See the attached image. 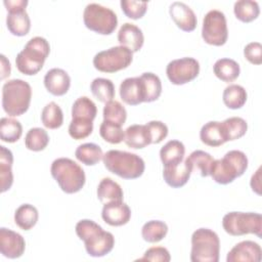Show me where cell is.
Listing matches in <instances>:
<instances>
[{
    "instance_id": "6da1fadb",
    "label": "cell",
    "mask_w": 262,
    "mask_h": 262,
    "mask_svg": "<svg viewBox=\"0 0 262 262\" xmlns=\"http://www.w3.org/2000/svg\"><path fill=\"white\" fill-rule=\"evenodd\" d=\"M102 162L110 172L123 179H136L143 174L145 169L141 157L125 150H107L102 157Z\"/></svg>"
},
{
    "instance_id": "7a4b0ae2",
    "label": "cell",
    "mask_w": 262,
    "mask_h": 262,
    "mask_svg": "<svg viewBox=\"0 0 262 262\" xmlns=\"http://www.w3.org/2000/svg\"><path fill=\"white\" fill-rule=\"evenodd\" d=\"M50 45L48 41L40 36L30 39L24 49L17 53L15 64L17 70L27 76H33L39 73L48 57Z\"/></svg>"
},
{
    "instance_id": "3957f363",
    "label": "cell",
    "mask_w": 262,
    "mask_h": 262,
    "mask_svg": "<svg viewBox=\"0 0 262 262\" xmlns=\"http://www.w3.org/2000/svg\"><path fill=\"white\" fill-rule=\"evenodd\" d=\"M50 172L60 189L69 194L80 191L85 182L86 176L82 167L69 158H58L51 164Z\"/></svg>"
},
{
    "instance_id": "277c9868",
    "label": "cell",
    "mask_w": 262,
    "mask_h": 262,
    "mask_svg": "<svg viewBox=\"0 0 262 262\" xmlns=\"http://www.w3.org/2000/svg\"><path fill=\"white\" fill-rule=\"evenodd\" d=\"M248 164L249 161L245 152L232 149L227 151L222 159L213 161L210 176L219 184H229L246 172Z\"/></svg>"
},
{
    "instance_id": "5b68a950",
    "label": "cell",
    "mask_w": 262,
    "mask_h": 262,
    "mask_svg": "<svg viewBox=\"0 0 262 262\" xmlns=\"http://www.w3.org/2000/svg\"><path fill=\"white\" fill-rule=\"evenodd\" d=\"M32 88L21 79H12L4 83L2 87V107L11 117L24 115L30 106Z\"/></svg>"
},
{
    "instance_id": "8992f818",
    "label": "cell",
    "mask_w": 262,
    "mask_h": 262,
    "mask_svg": "<svg viewBox=\"0 0 262 262\" xmlns=\"http://www.w3.org/2000/svg\"><path fill=\"white\" fill-rule=\"evenodd\" d=\"M220 241L218 234L209 228H199L191 235V262H218Z\"/></svg>"
},
{
    "instance_id": "52a82bcc",
    "label": "cell",
    "mask_w": 262,
    "mask_h": 262,
    "mask_svg": "<svg viewBox=\"0 0 262 262\" xmlns=\"http://www.w3.org/2000/svg\"><path fill=\"white\" fill-rule=\"evenodd\" d=\"M225 232L232 236L255 234L262 237V216L253 212H229L222 218Z\"/></svg>"
},
{
    "instance_id": "ba28073f",
    "label": "cell",
    "mask_w": 262,
    "mask_h": 262,
    "mask_svg": "<svg viewBox=\"0 0 262 262\" xmlns=\"http://www.w3.org/2000/svg\"><path fill=\"white\" fill-rule=\"evenodd\" d=\"M84 25L100 35H111L118 26V17L111 8L97 3H89L83 12Z\"/></svg>"
},
{
    "instance_id": "9c48e42d",
    "label": "cell",
    "mask_w": 262,
    "mask_h": 262,
    "mask_svg": "<svg viewBox=\"0 0 262 262\" xmlns=\"http://www.w3.org/2000/svg\"><path fill=\"white\" fill-rule=\"evenodd\" d=\"M132 60L133 52L119 45L96 53L93 57V66L102 73H116L128 68Z\"/></svg>"
},
{
    "instance_id": "30bf717a",
    "label": "cell",
    "mask_w": 262,
    "mask_h": 262,
    "mask_svg": "<svg viewBox=\"0 0 262 262\" xmlns=\"http://www.w3.org/2000/svg\"><path fill=\"white\" fill-rule=\"evenodd\" d=\"M203 40L213 46H222L228 38L227 23L224 13L217 9L208 11L203 19Z\"/></svg>"
},
{
    "instance_id": "8fae6325",
    "label": "cell",
    "mask_w": 262,
    "mask_h": 262,
    "mask_svg": "<svg viewBox=\"0 0 262 262\" xmlns=\"http://www.w3.org/2000/svg\"><path fill=\"white\" fill-rule=\"evenodd\" d=\"M200 63L195 58L182 57L171 60L166 68L169 81L174 85H184L198 77Z\"/></svg>"
},
{
    "instance_id": "7c38bea8",
    "label": "cell",
    "mask_w": 262,
    "mask_h": 262,
    "mask_svg": "<svg viewBox=\"0 0 262 262\" xmlns=\"http://www.w3.org/2000/svg\"><path fill=\"white\" fill-rule=\"evenodd\" d=\"M26 249L25 238L17 232L5 227L0 228V252L9 259L19 258Z\"/></svg>"
},
{
    "instance_id": "4fadbf2b",
    "label": "cell",
    "mask_w": 262,
    "mask_h": 262,
    "mask_svg": "<svg viewBox=\"0 0 262 262\" xmlns=\"http://www.w3.org/2000/svg\"><path fill=\"white\" fill-rule=\"evenodd\" d=\"M262 258V250L259 244L253 241H243L237 243L228 252L227 262H260Z\"/></svg>"
},
{
    "instance_id": "5bb4252c",
    "label": "cell",
    "mask_w": 262,
    "mask_h": 262,
    "mask_svg": "<svg viewBox=\"0 0 262 262\" xmlns=\"http://www.w3.org/2000/svg\"><path fill=\"white\" fill-rule=\"evenodd\" d=\"M169 13L175 25L184 32H192L198 19L193 10L183 2L175 1L169 7Z\"/></svg>"
},
{
    "instance_id": "9a60e30c",
    "label": "cell",
    "mask_w": 262,
    "mask_h": 262,
    "mask_svg": "<svg viewBox=\"0 0 262 262\" xmlns=\"http://www.w3.org/2000/svg\"><path fill=\"white\" fill-rule=\"evenodd\" d=\"M121 99L129 105H137L144 102L145 92L140 77L126 78L120 84Z\"/></svg>"
},
{
    "instance_id": "2e32d148",
    "label": "cell",
    "mask_w": 262,
    "mask_h": 262,
    "mask_svg": "<svg viewBox=\"0 0 262 262\" xmlns=\"http://www.w3.org/2000/svg\"><path fill=\"white\" fill-rule=\"evenodd\" d=\"M84 245L89 256L103 257L113 250L115 246V237L110 231L101 229L85 241Z\"/></svg>"
},
{
    "instance_id": "e0dca14e",
    "label": "cell",
    "mask_w": 262,
    "mask_h": 262,
    "mask_svg": "<svg viewBox=\"0 0 262 262\" xmlns=\"http://www.w3.org/2000/svg\"><path fill=\"white\" fill-rule=\"evenodd\" d=\"M101 217L105 223L111 226H122L129 222L131 210L123 202H113L104 204L101 211Z\"/></svg>"
},
{
    "instance_id": "ac0fdd59",
    "label": "cell",
    "mask_w": 262,
    "mask_h": 262,
    "mask_svg": "<svg viewBox=\"0 0 262 262\" xmlns=\"http://www.w3.org/2000/svg\"><path fill=\"white\" fill-rule=\"evenodd\" d=\"M191 173L192 167L186 158L184 161L177 165L164 167L163 177L169 186L173 188H179L187 183Z\"/></svg>"
},
{
    "instance_id": "d6986e66",
    "label": "cell",
    "mask_w": 262,
    "mask_h": 262,
    "mask_svg": "<svg viewBox=\"0 0 262 262\" xmlns=\"http://www.w3.org/2000/svg\"><path fill=\"white\" fill-rule=\"evenodd\" d=\"M44 86L52 95L61 96L69 91L71 78L64 70L53 68L45 74Z\"/></svg>"
},
{
    "instance_id": "ffe728a7",
    "label": "cell",
    "mask_w": 262,
    "mask_h": 262,
    "mask_svg": "<svg viewBox=\"0 0 262 262\" xmlns=\"http://www.w3.org/2000/svg\"><path fill=\"white\" fill-rule=\"evenodd\" d=\"M118 41L121 46L127 47L132 52H137L143 46L144 36L136 25L125 23L118 32Z\"/></svg>"
},
{
    "instance_id": "44dd1931",
    "label": "cell",
    "mask_w": 262,
    "mask_h": 262,
    "mask_svg": "<svg viewBox=\"0 0 262 262\" xmlns=\"http://www.w3.org/2000/svg\"><path fill=\"white\" fill-rule=\"evenodd\" d=\"M200 138L203 143L213 147L220 146L227 142L222 123L217 121L206 123L200 131Z\"/></svg>"
},
{
    "instance_id": "7402d4cb",
    "label": "cell",
    "mask_w": 262,
    "mask_h": 262,
    "mask_svg": "<svg viewBox=\"0 0 262 262\" xmlns=\"http://www.w3.org/2000/svg\"><path fill=\"white\" fill-rule=\"evenodd\" d=\"M97 198L102 204L123 202L124 192L119 183L110 177L102 178L97 186Z\"/></svg>"
},
{
    "instance_id": "603a6c76",
    "label": "cell",
    "mask_w": 262,
    "mask_h": 262,
    "mask_svg": "<svg viewBox=\"0 0 262 262\" xmlns=\"http://www.w3.org/2000/svg\"><path fill=\"white\" fill-rule=\"evenodd\" d=\"M13 155L10 149L3 145H0V187L1 192H5L10 189L13 183L12 174Z\"/></svg>"
},
{
    "instance_id": "cb8c5ba5",
    "label": "cell",
    "mask_w": 262,
    "mask_h": 262,
    "mask_svg": "<svg viewBox=\"0 0 262 262\" xmlns=\"http://www.w3.org/2000/svg\"><path fill=\"white\" fill-rule=\"evenodd\" d=\"M185 147L179 140H170L160 149V159L164 167L174 166L184 159Z\"/></svg>"
},
{
    "instance_id": "d4e9b609",
    "label": "cell",
    "mask_w": 262,
    "mask_h": 262,
    "mask_svg": "<svg viewBox=\"0 0 262 262\" xmlns=\"http://www.w3.org/2000/svg\"><path fill=\"white\" fill-rule=\"evenodd\" d=\"M125 143L134 149H140L150 144V138L145 125L134 124L125 130Z\"/></svg>"
},
{
    "instance_id": "484cf974",
    "label": "cell",
    "mask_w": 262,
    "mask_h": 262,
    "mask_svg": "<svg viewBox=\"0 0 262 262\" xmlns=\"http://www.w3.org/2000/svg\"><path fill=\"white\" fill-rule=\"evenodd\" d=\"M8 31L17 37L26 36L31 29V19L26 10L8 12L6 17Z\"/></svg>"
},
{
    "instance_id": "4316f807",
    "label": "cell",
    "mask_w": 262,
    "mask_h": 262,
    "mask_svg": "<svg viewBox=\"0 0 262 262\" xmlns=\"http://www.w3.org/2000/svg\"><path fill=\"white\" fill-rule=\"evenodd\" d=\"M213 71L218 79L229 83L238 78L241 68L239 64L231 58H220L214 63Z\"/></svg>"
},
{
    "instance_id": "83f0119b",
    "label": "cell",
    "mask_w": 262,
    "mask_h": 262,
    "mask_svg": "<svg viewBox=\"0 0 262 262\" xmlns=\"http://www.w3.org/2000/svg\"><path fill=\"white\" fill-rule=\"evenodd\" d=\"M39 218V213L36 207L30 204L20 205L14 212V222L23 230L33 228Z\"/></svg>"
},
{
    "instance_id": "f1b7e54d",
    "label": "cell",
    "mask_w": 262,
    "mask_h": 262,
    "mask_svg": "<svg viewBox=\"0 0 262 262\" xmlns=\"http://www.w3.org/2000/svg\"><path fill=\"white\" fill-rule=\"evenodd\" d=\"M247 91L246 89L237 84L228 85L222 94V99L224 104L230 110H238L243 107L247 101Z\"/></svg>"
},
{
    "instance_id": "f546056e",
    "label": "cell",
    "mask_w": 262,
    "mask_h": 262,
    "mask_svg": "<svg viewBox=\"0 0 262 262\" xmlns=\"http://www.w3.org/2000/svg\"><path fill=\"white\" fill-rule=\"evenodd\" d=\"M75 156L82 164L86 166H94L102 159L103 152L99 145L88 142L80 144L75 151Z\"/></svg>"
},
{
    "instance_id": "4dcf8cb0",
    "label": "cell",
    "mask_w": 262,
    "mask_h": 262,
    "mask_svg": "<svg viewBox=\"0 0 262 262\" xmlns=\"http://www.w3.org/2000/svg\"><path fill=\"white\" fill-rule=\"evenodd\" d=\"M235 17L243 23H251L259 16V4L253 0H238L233 5Z\"/></svg>"
},
{
    "instance_id": "1f68e13d",
    "label": "cell",
    "mask_w": 262,
    "mask_h": 262,
    "mask_svg": "<svg viewBox=\"0 0 262 262\" xmlns=\"http://www.w3.org/2000/svg\"><path fill=\"white\" fill-rule=\"evenodd\" d=\"M168 233V226L164 221L150 220L143 224L141 228L142 238L147 243H159Z\"/></svg>"
},
{
    "instance_id": "d6a6232c",
    "label": "cell",
    "mask_w": 262,
    "mask_h": 262,
    "mask_svg": "<svg viewBox=\"0 0 262 262\" xmlns=\"http://www.w3.org/2000/svg\"><path fill=\"white\" fill-rule=\"evenodd\" d=\"M23 134V126L19 121L4 117L0 120V138L4 142L13 143Z\"/></svg>"
},
{
    "instance_id": "836d02e7",
    "label": "cell",
    "mask_w": 262,
    "mask_h": 262,
    "mask_svg": "<svg viewBox=\"0 0 262 262\" xmlns=\"http://www.w3.org/2000/svg\"><path fill=\"white\" fill-rule=\"evenodd\" d=\"M42 124L48 129H57L63 123V113L60 106L51 101L47 103L41 113Z\"/></svg>"
},
{
    "instance_id": "e575fe53",
    "label": "cell",
    "mask_w": 262,
    "mask_h": 262,
    "mask_svg": "<svg viewBox=\"0 0 262 262\" xmlns=\"http://www.w3.org/2000/svg\"><path fill=\"white\" fill-rule=\"evenodd\" d=\"M93 96L100 102H107L115 97V85L110 79L95 78L90 85Z\"/></svg>"
},
{
    "instance_id": "d590c367",
    "label": "cell",
    "mask_w": 262,
    "mask_h": 262,
    "mask_svg": "<svg viewBox=\"0 0 262 262\" xmlns=\"http://www.w3.org/2000/svg\"><path fill=\"white\" fill-rule=\"evenodd\" d=\"M49 143V135L47 131L42 128H31L25 137V145L28 149L33 151H41Z\"/></svg>"
},
{
    "instance_id": "8d00e7d4",
    "label": "cell",
    "mask_w": 262,
    "mask_h": 262,
    "mask_svg": "<svg viewBox=\"0 0 262 262\" xmlns=\"http://www.w3.org/2000/svg\"><path fill=\"white\" fill-rule=\"evenodd\" d=\"M189 163L192 167V172L196 171L202 177L210 176L211 166L213 164L214 159L212 156L204 150H194L192 151L189 157H187Z\"/></svg>"
},
{
    "instance_id": "74e56055",
    "label": "cell",
    "mask_w": 262,
    "mask_h": 262,
    "mask_svg": "<svg viewBox=\"0 0 262 262\" xmlns=\"http://www.w3.org/2000/svg\"><path fill=\"white\" fill-rule=\"evenodd\" d=\"M97 114L95 103L87 96H81L72 105V118H84L93 121Z\"/></svg>"
},
{
    "instance_id": "f35d334b",
    "label": "cell",
    "mask_w": 262,
    "mask_h": 262,
    "mask_svg": "<svg viewBox=\"0 0 262 262\" xmlns=\"http://www.w3.org/2000/svg\"><path fill=\"white\" fill-rule=\"evenodd\" d=\"M103 121L123 126L127 119L126 108L118 100H111L105 102L103 106Z\"/></svg>"
},
{
    "instance_id": "ab89813d",
    "label": "cell",
    "mask_w": 262,
    "mask_h": 262,
    "mask_svg": "<svg viewBox=\"0 0 262 262\" xmlns=\"http://www.w3.org/2000/svg\"><path fill=\"white\" fill-rule=\"evenodd\" d=\"M221 123L227 141L235 140L243 137L248 130V124L246 120L241 117H230Z\"/></svg>"
},
{
    "instance_id": "60d3db41",
    "label": "cell",
    "mask_w": 262,
    "mask_h": 262,
    "mask_svg": "<svg viewBox=\"0 0 262 262\" xmlns=\"http://www.w3.org/2000/svg\"><path fill=\"white\" fill-rule=\"evenodd\" d=\"M140 79L143 82L145 99L144 102H152L157 100L162 93V82L154 73H143L140 76Z\"/></svg>"
},
{
    "instance_id": "b9f144b4",
    "label": "cell",
    "mask_w": 262,
    "mask_h": 262,
    "mask_svg": "<svg viewBox=\"0 0 262 262\" xmlns=\"http://www.w3.org/2000/svg\"><path fill=\"white\" fill-rule=\"evenodd\" d=\"M93 131V121L84 118H73L69 125V134L76 140L88 137Z\"/></svg>"
},
{
    "instance_id": "7bdbcfd3",
    "label": "cell",
    "mask_w": 262,
    "mask_h": 262,
    "mask_svg": "<svg viewBox=\"0 0 262 262\" xmlns=\"http://www.w3.org/2000/svg\"><path fill=\"white\" fill-rule=\"evenodd\" d=\"M99 134L103 140L112 144L121 143L125 137V131L122 126L103 121L99 127Z\"/></svg>"
},
{
    "instance_id": "ee69618b",
    "label": "cell",
    "mask_w": 262,
    "mask_h": 262,
    "mask_svg": "<svg viewBox=\"0 0 262 262\" xmlns=\"http://www.w3.org/2000/svg\"><path fill=\"white\" fill-rule=\"evenodd\" d=\"M122 11L124 14L132 19L141 18L147 10L146 1H135V0H121L120 2Z\"/></svg>"
},
{
    "instance_id": "f6af8a7d",
    "label": "cell",
    "mask_w": 262,
    "mask_h": 262,
    "mask_svg": "<svg viewBox=\"0 0 262 262\" xmlns=\"http://www.w3.org/2000/svg\"><path fill=\"white\" fill-rule=\"evenodd\" d=\"M145 126L150 138V144L160 143L168 135V127L161 121H150L146 123Z\"/></svg>"
},
{
    "instance_id": "bcb514c9",
    "label": "cell",
    "mask_w": 262,
    "mask_h": 262,
    "mask_svg": "<svg viewBox=\"0 0 262 262\" xmlns=\"http://www.w3.org/2000/svg\"><path fill=\"white\" fill-rule=\"evenodd\" d=\"M75 229H76V233H77L78 237L81 241L85 242L89 237H91L93 234L100 231L102 229V227L100 225H98L96 222H94L93 220L82 219L76 224Z\"/></svg>"
},
{
    "instance_id": "7dc6e473",
    "label": "cell",
    "mask_w": 262,
    "mask_h": 262,
    "mask_svg": "<svg viewBox=\"0 0 262 262\" xmlns=\"http://www.w3.org/2000/svg\"><path fill=\"white\" fill-rule=\"evenodd\" d=\"M139 261H152V262H169L171 256L169 251L164 247H151L147 249L143 256L138 259Z\"/></svg>"
},
{
    "instance_id": "c3c4849f",
    "label": "cell",
    "mask_w": 262,
    "mask_h": 262,
    "mask_svg": "<svg viewBox=\"0 0 262 262\" xmlns=\"http://www.w3.org/2000/svg\"><path fill=\"white\" fill-rule=\"evenodd\" d=\"M246 59L253 64L262 63V45L259 42H251L244 48Z\"/></svg>"
},
{
    "instance_id": "681fc988",
    "label": "cell",
    "mask_w": 262,
    "mask_h": 262,
    "mask_svg": "<svg viewBox=\"0 0 262 262\" xmlns=\"http://www.w3.org/2000/svg\"><path fill=\"white\" fill-rule=\"evenodd\" d=\"M28 3L29 2L27 0H4L3 1V4L6 7V10L8 12L26 10Z\"/></svg>"
},
{
    "instance_id": "f907efd6",
    "label": "cell",
    "mask_w": 262,
    "mask_h": 262,
    "mask_svg": "<svg viewBox=\"0 0 262 262\" xmlns=\"http://www.w3.org/2000/svg\"><path fill=\"white\" fill-rule=\"evenodd\" d=\"M0 59H1V80L6 79L7 77H9L10 72H11V67H10V62L9 60L6 58V56L4 54L0 55Z\"/></svg>"
},
{
    "instance_id": "816d5d0a",
    "label": "cell",
    "mask_w": 262,
    "mask_h": 262,
    "mask_svg": "<svg viewBox=\"0 0 262 262\" xmlns=\"http://www.w3.org/2000/svg\"><path fill=\"white\" fill-rule=\"evenodd\" d=\"M260 172H261V168H258V170L256 171V173L254 175H252L251 177V187L252 190L255 191L257 194H261V184H260Z\"/></svg>"
}]
</instances>
